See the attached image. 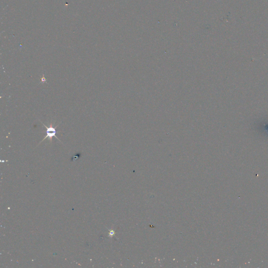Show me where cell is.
<instances>
[{"instance_id": "3", "label": "cell", "mask_w": 268, "mask_h": 268, "mask_svg": "<svg viewBox=\"0 0 268 268\" xmlns=\"http://www.w3.org/2000/svg\"><path fill=\"white\" fill-rule=\"evenodd\" d=\"M41 83H47V82H46V78L45 77V75H44V74H43V76L41 77Z\"/></svg>"}, {"instance_id": "1", "label": "cell", "mask_w": 268, "mask_h": 268, "mask_svg": "<svg viewBox=\"0 0 268 268\" xmlns=\"http://www.w3.org/2000/svg\"><path fill=\"white\" fill-rule=\"evenodd\" d=\"M39 121H40L41 123L45 127H46V131H44L43 133L46 134V135L45 136V138H44V139H43L40 143H39V144L38 145H39L40 143H41L43 141H44L45 139H46L47 138H48V139H49V140L50 141V143H52L53 138V137H56L57 139H58L59 141L61 142V140H60V139L56 136V128L59 126V125L56 126V127H53V123H51L49 125V127H48L47 126L45 125L40 120H39Z\"/></svg>"}, {"instance_id": "2", "label": "cell", "mask_w": 268, "mask_h": 268, "mask_svg": "<svg viewBox=\"0 0 268 268\" xmlns=\"http://www.w3.org/2000/svg\"><path fill=\"white\" fill-rule=\"evenodd\" d=\"M261 129L262 130V132H264V133L268 135V121L262 122Z\"/></svg>"}]
</instances>
